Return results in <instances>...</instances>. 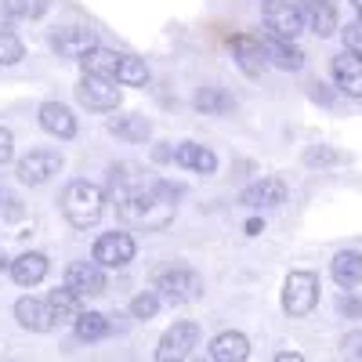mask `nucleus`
<instances>
[{
	"label": "nucleus",
	"mask_w": 362,
	"mask_h": 362,
	"mask_svg": "<svg viewBox=\"0 0 362 362\" xmlns=\"http://www.w3.org/2000/svg\"><path fill=\"white\" fill-rule=\"evenodd\" d=\"M131 167H112V181H119V192H116V203H119V214L127 221L141 225V228H163L170 225L174 218V199H177V189L167 185V181H138L127 174Z\"/></svg>",
	"instance_id": "obj_1"
},
{
	"label": "nucleus",
	"mask_w": 362,
	"mask_h": 362,
	"mask_svg": "<svg viewBox=\"0 0 362 362\" xmlns=\"http://www.w3.org/2000/svg\"><path fill=\"white\" fill-rule=\"evenodd\" d=\"M62 214L73 228H90L98 225L102 214H105V192L102 185H95V181H69L66 192H62Z\"/></svg>",
	"instance_id": "obj_2"
},
{
	"label": "nucleus",
	"mask_w": 362,
	"mask_h": 362,
	"mask_svg": "<svg viewBox=\"0 0 362 362\" xmlns=\"http://www.w3.org/2000/svg\"><path fill=\"white\" fill-rule=\"evenodd\" d=\"M160 300H167V305H189V300H196L203 293V279L196 276L192 268L185 264H174V268H163L156 276V286Z\"/></svg>",
	"instance_id": "obj_3"
},
{
	"label": "nucleus",
	"mask_w": 362,
	"mask_h": 362,
	"mask_svg": "<svg viewBox=\"0 0 362 362\" xmlns=\"http://www.w3.org/2000/svg\"><path fill=\"white\" fill-rule=\"evenodd\" d=\"M319 305V276L315 272H290L286 283H283V308L286 315L300 319V315H308L312 308Z\"/></svg>",
	"instance_id": "obj_4"
},
{
	"label": "nucleus",
	"mask_w": 362,
	"mask_h": 362,
	"mask_svg": "<svg viewBox=\"0 0 362 362\" xmlns=\"http://www.w3.org/2000/svg\"><path fill=\"white\" fill-rule=\"evenodd\" d=\"M261 18H264V29L272 37H283V40H297L305 33V15L293 0H264L261 8Z\"/></svg>",
	"instance_id": "obj_5"
},
{
	"label": "nucleus",
	"mask_w": 362,
	"mask_h": 362,
	"mask_svg": "<svg viewBox=\"0 0 362 362\" xmlns=\"http://www.w3.org/2000/svg\"><path fill=\"white\" fill-rule=\"evenodd\" d=\"M58 170H62V156H58L54 148H29L15 167L22 185H47Z\"/></svg>",
	"instance_id": "obj_6"
},
{
	"label": "nucleus",
	"mask_w": 362,
	"mask_h": 362,
	"mask_svg": "<svg viewBox=\"0 0 362 362\" xmlns=\"http://www.w3.org/2000/svg\"><path fill=\"white\" fill-rule=\"evenodd\" d=\"M196 344H199V326L196 322H174L156 344V362H185Z\"/></svg>",
	"instance_id": "obj_7"
},
{
	"label": "nucleus",
	"mask_w": 362,
	"mask_h": 362,
	"mask_svg": "<svg viewBox=\"0 0 362 362\" xmlns=\"http://www.w3.org/2000/svg\"><path fill=\"white\" fill-rule=\"evenodd\" d=\"M134 235L131 232H105L98 235V243H95V261L102 268H124L134 261Z\"/></svg>",
	"instance_id": "obj_8"
},
{
	"label": "nucleus",
	"mask_w": 362,
	"mask_h": 362,
	"mask_svg": "<svg viewBox=\"0 0 362 362\" xmlns=\"http://www.w3.org/2000/svg\"><path fill=\"white\" fill-rule=\"evenodd\" d=\"M76 98H80V105L95 109V112H109V109L119 105V87H116V80L87 76V73H83V80H80V87H76Z\"/></svg>",
	"instance_id": "obj_9"
},
{
	"label": "nucleus",
	"mask_w": 362,
	"mask_h": 362,
	"mask_svg": "<svg viewBox=\"0 0 362 362\" xmlns=\"http://www.w3.org/2000/svg\"><path fill=\"white\" fill-rule=\"evenodd\" d=\"M66 286L76 290L80 297H98L105 293V268L90 257V261H73L66 268Z\"/></svg>",
	"instance_id": "obj_10"
},
{
	"label": "nucleus",
	"mask_w": 362,
	"mask_h": 362,
	"mask_svg": "<svg viewBox=\"0 0 362 362\" xmlns=\"http://www.w3.org/2000/svg\"><path fill=\"white\" fill-rule=\"evenodd\" d=\"M15 319H18L22 329H29V334H47V329L58 326L47 297H18L15 300Z\"/></svg>",
	"instance_id": "obj_11"
},
{
	"label": "nucleus",
	"mask_w": 362,
	"mask_h": 362,
	"mask_svg": "<svg viewBox=\"0 0 362 362\" xmlns=\"http://www.w3.org/2000/svg\"><path fill=\"white\" fill-rule=\"evenodd\" d=\"M51 47H54L58 58H73V62H80L83 54H90L98 47V37L90 33V29L69 25V29H58V33L51 37Z\"/></svg>",
	"instance_id": "obj_12"
},
{
	"label": "nucleus",
	"mask_w": 362,
	"mask_h": 362,
	"mask_svg": "<svg viewBox=\"0 0 362 362\" xmlns=\"http://www.w3.org/2000/svg\"><path fill=\"white\" fill-rule=\"evenodd\" d=\"M232 54H235L239 69H243L247 76H261L264 66H268L264 40H261V37H250V33H235V37H232Z\"/></svg>",
	"instance_id": "obj_13"
},
{
	"label": "nucleus",
	"mask_w": 362,
	"mask_h": 362,
	"mask_svg": "<svg viewBox=\"0 0 362 362\" xmlns=\"http://www.w3.org/2000/svg\"><path fill=\"white\" fill-rule=\"evenodd\" d=\"M329 76L344 90L348 98H362V58L351 51H341L334 62H329Z\"/></svg>",
	"instance_id": "obj_14"
},
{
	"label": "nucleus",
	"mask_w": 362,
	"mask_h": 362,
	"mask_svg": "<svg viewBox=\"0 0 362 362\" xmlns=\"http://www.w3.org/2000/svg\"><path fill=\"white\" fill-rule=\"evenodd\" d=\"M239 203L250 206V210H272V206L286 203V185H283L279 177H261V181H254V185L243 189Z\"/></svg>",
	"instance_id": "obj_15"
},
{
	"label": "nucleus",
	"mask_w": 362,
	"mask_h": 362,
	"mask_svg": "<svg viewBox=\"0 0 362 362\" xmlns=\"http://www.w3.org/2000/svg\"><path fill=\"white\" fill-rule=\"evenodd\" d=\"M300 15H305V29L315 37H334L337 33V8L329 0H297Z\"/></svg>",
	"instance_id": "obj_16"
},
{
	"label": "nucleus",
	"mask_w": 362,
	"mask_h": 362,
	"mask_svg": "<svg viewBox=\"0 0 362 362\" xmlns=\"http://www.w3.org/2000/svg\"><path fill=\"white\" fill-rule=\"evenodd\" d=\"M37 119H40V127H44L51 138L69 141V138L76 134V116H73V109L62 105V102H44L40 112H37Z\"/></svg>",
	"instance_id": "obj_17"
},
{
	"label": "nucleus",
	"mask_w": 362,
	"mask_h": 362,
	"mask_svg": "<svg viewBox=\"0 0 362 362\" xmlns=\"http://www.w3.org/2000/svg\"><path fill=\"white\" fill-rule=\"evenodd\" d=\"M264 40V54H268V66H276L283 73H297L305 66V51H300L293 40H283V37H261Z\"/></svg>",
	"instance_id": "obj_18"
},
{
	"label": "nucleus",
	"mask_w": 362,
	"mask_h": 362,
	"mask_svg": "<svg viewBox=\"0 0 362 362\" xmlns=\"http://www.w3.org/2000/svg\"><path fill=\"white\" fill-rule=\"evenodd\" d=\"M170 156H174L177 167H185L192 174H214L218 170V156L210 153L206 145H199V141H181Z\"/></svg>",
	"instance_id": "obj_19"
},
{
	"label": "nucleus",
	"mask_w": 362,
	"mask_h": 362,
	"mask_svg": "<svg viewBox=\"0 0 362 362\" xmlns=\"http://www.w3.org/2000/svg\"><path fill=\"white\" fill-rule=\"evenodd\" d=\"M8 268H11V279H15L18 286H37V283L47 279V257H44L40 250H25V254H18Z\"/></svg>",
	"instance_id": "obj_20"
},
{
	"label": "nucleus",
	"mask_w": 362,
	"mask_h": 362,
	"mask_svg": "<svg viewBox=\"0 0 362 362\" xmlns=\"http://www.w3.org/2000/svg\"><path fill=\"white\" fill-rule=\"evenodd\" d=\"M250 355V341L239 334V329H225L210 341V358L214 362H247Z\"/></svg>",
	"instance_id": "obj_21"
},
{
	"label": "nucleus",
	"mask_w": 362,
	"mask_h": 362,
	"mask_svg": "<svg viewBox=\"0 0 362 362\" xmlns=\"http://www.w3.org/2000/svg\"><path fill=\"white\" fill-rule=\"evenodd\" d=\"M329 276H334L337 286L355 290L362 283V254L358 250H341L334 261H329Z\"/></svg>",
	"instance_id": "obj_22"
},
{
	"label": "nucleus",
	"mask_w": 362,
	"mask_h": 362,
	"mask_svg": "<svg viewBox=\"0 0 362 362\" xmlns=\"http://www.w3.org/2000/svg\"><path fill=\"white\" fill-rule=\"evenodd\" d=\"M47 305H51V312H54V322H76V319L83 315V297H80L76 290H69V286L51 290V293H47Z\"/></svg>",
	"instance_id": "obj_23"
},
{
	"label": "nucleus",
	"mask_w": 362,
	"mask_h": 362,
	"mask_svg": "<svg viewBox=\"0 0 362 362\" xmlns=\"http://www.w3.org/2000/svg\"><path fill=\"white\" fill-rule=\"evenodd\" d=\"M119 58H124V54H116V51H109V47H95L90 54H83V58H80V69H83L87 76H105V80H116V73H119Z\"/></svg>",
	"instance_id": "obj_24"
},
{
	"label": "nucleus",
	"mask_w": 362,
	"mask_h": 362,
	"mask_svg": "<svg viewBox=\"0 0 362 362\" xmlns=\"http://www.w3.org/2000/svg\"><path fill=\"white\" fill-rule=\"evenodd\" d=\"M109 131L116 138H124V141H148V134H153V124L141 116V112H127V116H116Z\"/></svg>",
	"instance_id": "obj_25"
},
{
	"label": "nucleus",
	"mask_w": 362,
	"mask_h": 362,
	"mask_svg": "<svg viewBox=\"0 0 362 362\" xmlns=\"http://www.w3.org/2000/svg\"><path fill=\"white\" fill-rule=\"evenodd\" d=\"M73 329H76L80 341H102V337L112 334V322H109V315H102V312H83V315L73 322Z\"/></svg>",
	"instance_id": "obj_26"
},
{
	"label": "nucleus",
	"mask_w": 362,
	"mask_h": 362,
	"mask_svg": "<svg viewBox=\"0 0 362 362\" xmlns=\"http://www.w3.org/2000/svg\"><path fill=\"white\" fill-rule=\"evenodd\" d=\"M192 105H196L203 116H221V112L232 109V95H225L221 87H203V90H196Z\"/></svg>",
	"instance_id": "obj_27"
},
{
	"label": "nucleus",
	"mask_w": 362,
	"mask_h": 362,
	"mask_svg": "<svg viewBox=\"0 0 362 362\" xmlns=\"http://www.w3.org/2000/svg\"><path fill=\"white\" fill-rule=\"evenodd\" d=\"M116 83H124V87H145V83H148V66H145V58H134V54H124V58H119Z\"/></svg>",
	"instance_id": "obj_28"
},
{
	"label": "nucleus",
	"mask_w": 362,
	"mask_h": 362,
	"mask_svg": "<svg viewBox=\"0 0 362 362\" xmlns=\"http://www.w3.org/2000/svg\"><path fill=\"white\" fill-rule=\"evenodd\" d=\"M47 11V0H4V15L8 18H40Z\"/></svg>",
	"instance_id": "obj_29"
},
{
	"label": "nucleus",
	"mask_w": 362,
	"mask_h": 362,
	"mask_svg": "<svg viewBox=\"0 0 362 362\" xmlns=\"http://www.w3.org/2000/svg\"><path fill=\"white\" fill-rule=\"evenodd\" d=\"M305 163L308 167H341V163H348V156L337 153V148H329V145H312L305 153Z\"/></svg>",
	"instance_id": "obj_30"
},
{
	"label": "nucleus",
	"mask_w": 362,
	"mask_h": 362,
	"mask_svg": "<svg viewBox=\"0 0 362 362\" xmlns=\"http://www.w3.org/2000/svg\"><path fill=\"white\" fill-rule=\"evenodd\" d=\"M22 54H25L22 40L11 33V29H0V66H15V62H22Z\"/></svg>",
	"instance_id": "obj_31"
},
{
	"label": "nucleus",
	"mask_w": 362,
	"mask_h": 362,
	"mask_svg": "<svg viewBox=\"0 0 362 362\" xmlns=\"http://www.w3.org/2000/svg\"><path fill=\"white\" fill-rule=\"evenodd\" d=\"M156 312H160V293L156 290H145V293H138L131 300V315L134 319H153Z\"/></svg>",
	"instance_id": "obj_32"
},
{
	"label": "nucleus",
	"mask_w": 362,
	"mask_h": 362,
	"mask_svg": "<svg viewBox=\"0 0 362 362\" xmlns=\"http://www.w3.org/2000/svg\"><path fill=\"white\" fill-rule=\"evenodd\" d=\"M341 355L348 362H362V329H351V334L341 341Z\"/></svg>",
	"instance_id": "obj_33"
},
{
	"label": "nucleus",
	"mask_w": 362,
	"mask_h": 362,
	"mask_svg": "<svg viewBox=\"0 0 362 362\" xmlns=\"http://www.w3.org/2000/svg\"><path fill=\"white\" fill-rule=\"evenodd\" d=\"M341 37H344V51H351V54L362 58V22H351Z\"/></svg>",
	"instance_id": "obj_34"
},
{
	"label": "nucleus",
	"mask_w": 362,
	"mask_h": 362,
	"mask_svg": "<svg viewBox=\"0 0 362 362\" xmlns=\"http://www.w3.org/2000/svg\"><path fill=\"white\" fill-rule=\"evenodd\" d=\"M11 156H15V138H11L8 127H0V167H4Z\"/></svg>",
	"instance_id": "obj_35"
},
{
	"label": "nucleus",
	"mask_w": 362,
	"mask_h": 362,
	"mask_svg": "<svg viewBox=\"0 0 362 362\" xmlns=\"http://www.w3.org/2000/svg\"><path fill=\"white\" fill-rule=\"evenodd\" d=\"M341 312H344V315H362V300H355V297H341Z\"/></svg>",
	"instance_id": "obj_36"
},
{
	"label": "nucleus",
	"mask_w": 362,
	"mask_h": 362,
	"mask_svg": "<svg viewBox=\"0 0 362 362\" xmlns=\"http://www.w3.org/2000/svg\"><path fill=\"white\" fill-rule=\"evenodd\" d=\"M276 362H305V355H297V351H279Z\"/></svg>",
	"instance_id": "obj_37"
},
{
	"label": "nucleus",
	"mask_w": 362,
	"mask_h": 362,
	"mask_svg": "<svg viewBox=\"0 0 362 362\" xmlns=\"http://www.w3.org/2000/svg\"><path fill=\"white\" fill-rule=\"evenodd\" d=\"M261 228H264V225H261V221H257V218H254V221H247V235H257V232H261Z\"/></svg>",
	"instance_id": "obj_38"
},
{
	"label": "nucleus",
	"mask_w": 362,
	"mask_h": 362,
	"mask_svg": "<svg viewBox=\"0 0 362 362\" xmlns=\"http://www.w3.org/2000/svg\"><path fill=\"white\" fill-rule=\"evenodd\" d=\"M351 4H355V11H358V15H362V0H351Z\"/></svg>",
	"instance_id": "obj_39"
},
{
	"label": "nucleus",
	"mask_w": 362,
	"mask_h": 362,
	"mask_svg": "<svg viewBox=\"0 0 362 362\" xmlns=\"http://www.w3.org/2000/svg\"><path fill=\"white\" fill-rule=\"evenodd\" d=\"M196 362H214V358H196Z\"/></svg>",
	"instance_id": "obj_40"
},
{
	"label": "nucleus",
	"mask_w": 362,
	"mask_h": 362,
	"mask_svg": "<svg viewBox=\"0 0 362 362\" xmlns=\"http://www.w3.org/2000/svg\"><path fill=\"white\" fill-rule=\"evenodd\" d=\"M4 264H8V261H4V257H0V268H4Z\"/></svg>",
	"instance_id": "obj_41"
}]
</instances>
